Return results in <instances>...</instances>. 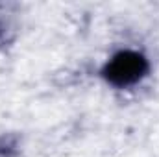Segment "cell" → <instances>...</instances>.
<instances>
[{"mask_svg": "<svg viewBox=\"0 0 159 157\" xmlns=\"http://www.w3.org/2000/svg\"><path fill=\"white\" fill-rule=\"evenodd\" d=\"M19 154V137L2 135L0 137V157H15Z\"/></svg>", "mask_w": 159, "mask_h": 157, "instance_id": "2", "label": "cell"}, {"mask_svg": "<svg viewBox=\"0 0 159 157\" xmlns=\"http://www.w3.org/2000/svg\"><path fill=\"white\" fill-rule=\"evenodd\" d=\"M148 72V61L143 54L124 50L115 54L104 67L102 74L111 85L115 87H128L146 76Z\"/></svg>", "mask_w": 159, "mask_h": 157, "instance_id": "1", "label": "cell"}, {"mask_svg": "<svg viewBox=\"0 0 159 157\" xmlns=\"http://www.w3.org/2000/svg\"><path fill=\"white\" fill-rule=\"evenodd\" d=\"M11 39H13V32H11L9 24H6L4 20H0V48L6 46V44H9Z\"/></svg>", "mask_w": 159, "mask_h": 157, "instance_id": "3", "label": "cell"}]
</instances>
